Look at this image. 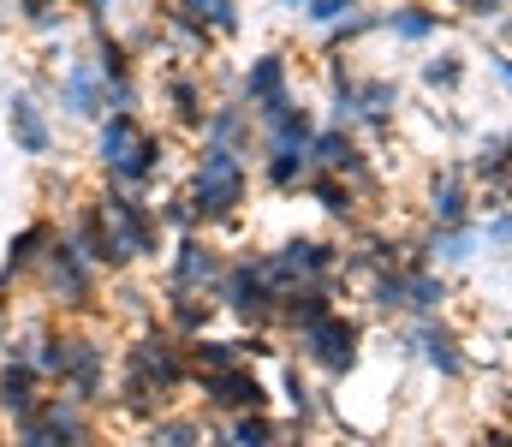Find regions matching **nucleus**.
I'll return each instance as SVG.
<instances>
[{
    "instance_id": "nucleus-1",
    "label": "nucleus",
    "mask_w": 512,
    "mask_h": 447,
    "mask_svg": "<svg viewBox=\"0 0 512 447\" xmlns=\"http://www.w3.org/2000/svg\"><path fill=\"white\" fill-rule=\"evenodd\" d=\"M102 161H108V173H114L120 185H143V179H155V167H161V144L120 108V114L102 126Z\"/></svg>"
},
{
    "instance_id": "nucleus-2",
    "label": "nucleus",
    "mask_w": 512,
    "mask_h": 447,
    "mask_svg": "<svg viewBox=\"0 0 512 447\" xmlns=\"http://www.w3.org/2000/svg\"><path fill=\"white\" fill-rule=\"evenodd\" d=\"M96 221L108 233V263H126V257H149L155 251V221H149V209L137 197H126V191H108Z\"/></svg>"
},
{
    "instance_id": "nucleus-3",
    "label": "nucleus",
    "mask_w": 512,
    "mask_h": 447,
    "mask_svg": "<svg viewBox=\"0 0 512 447\" xmlns=\"http://www.w3.org/2000/svg\"><path fill=\"white\" fill-rule=\"evenodd\" d=\"M245 203V167L227 144H209L197 161V209L203 215H233Z\"/></svg>"
},
{
    "instance_id": "nucleus-4",
    "label": "nucleus",
    "mask_w": 512,
    "mask_h": 447,
    "mask_svg": "<svg viewBox=\"0 0 512 447\" xmlns=\"http://www.w3.org/2000/svg\"><path fill=\"white\" fill-rule=\"evenodd\" d=\"M298 334H304V346H310V358H316V364H328L334 376L358 364V328H352L346 316H334V310H322V316H316V322H304Z\"/></svg>"
},
{
    "instance_id": "nucleus-5",
    "label": "nucleus",
    "mask_w": 512,
    "mask_h": 447,
    "mask_svg": "<svg viewBox=\"0 0 512 447\" xmlns=\"http://www.w3.org/2000/svg\"><path fill=\"white\" fill-rule=\"evenodd\" d=\"M179 358H173V346L167 340H143V346H131V382H126V394L143 406V394H149V382L155 388H179Z\"/></svg>"
},
{
    "instance_id": "nucleus-6",
    "label": "nucleus",
    "mask_w": 512,
    "mask_h": 447,
    "mask_svg": "<svg viewBox=\"0 0 512 447\" xmlns=\"http://www.w3.org/2000/svg\"><path fill=\"white\" fill-rule=\"evenodd\" d=\"M328 263H334V251H328V245H316V239H292L280 257H268V263H262V275H268V287H274V293H286L292 281H310V275H322Z\"/></svg>"
},
{
    "instance_id": "nucleus-7",
    "label": "nucleus",
    "mask_w": 512,
    "mask_h": 447,
    "mask_svg": "<svg viewBox=\"0 0 512 447\" xmlns=\"http://www.w3.org/2000/svg\"><path fill=\"white\" fill-rule=\"evenodd\" d=\"M60 108H72L78 120L102 114V108H108V78H102V72H96L90 60L66 66V78H60Z\"/></svg>"
},
{
    "instance_id": "nucleus-8",
    "label": "nucleus",
    "mask_w": 512,
    "mask_h": 447,
    "mask_svg": "<svg viewBox=\"0 0 512 447\" xmlns=\"http://www.w3.org/2000/svg\"><path fill=\"white\" fill-rule=\"evenodd\" d=\"M60 376L78 388V400H96V394H102V346H90V340H60Z\"/></svg>"
},
{
    "instance_id": "nucleus-9",
    "label": "nucleus",
    "mask_w": 512,
    "mask_h": 447,
    "mask_svg": "<svg viewBox=\"0 0 512 447\" xmlns=\"http://www.w3.org/2000/svg\"><path fill=\"white\" fill-rule=\"evenodd\" d=\"M245 90H251V102H256V120L268 126L286 108V60L280 54H262L251 66V78H245Z\"/></svg>"
},
{
    "instance_id": "nucleus-10",
    "label": "nucleus",
    "mask_w": 512,
    "mask_h": 447,
    "mask_svg": "<svg viewBox=\"0 0 512 447\" xmlns=\"http://www.w3.org/2000/svg\"><path fill=\"white\" fill-rule=\"evenodd\" d=\"M209 400H215V406H227V412H256V406H268L262 382H256L251 370H239V364H227V370H215V376H209Z\"/></svg>"
},
{
    "instance_id": "nucleus-11",
    "label": "nucleus",
    "mask_w": 512,
    "mask_h": 447,
    "mask_svg": "<svg viewBox=\"0 0 512 447\" xmlns=\"http://www.w3.org/2000/svg\"><path fill=\"white\" fill-rule=\"evenodd\" d=\"M24 442H84V418L72 406H36L30 418H18Z\"/></svg>"
},
{
    "instance_id": "nucleus-12",
    "label": "nucleus",
    "mask_w": 512,
    "mask_h": 447,
    "mask_svg": "<svg viewBox=\"0 0 512 447\" xmlns=\"http://www.w3.org/2000/svg\"><path fill=\"white\" fill-rule=\"evenodd\" d=\"M221 298L233 304V310H245V316H262L268 304H274V287H268V275H262V263H245V269H233L227 281H221Z\"/></svg>"
},
{
    "instance_id": "nucleus-13",
    "label": "nucleus",
    "mask_w": 512,
    "mask_h": 447,
    "mask_svg": "<svg viewBox=\"0 0 512 447\" xmlns=\"http://www.w3.org/2000/svg\"><path fill=\"white\" fill-rule=\"evenodd\" d=\"M48 269H54V287H60L66 298L90 293V257H84L78 245H66V239H60V245L48 251Z\"/></svg>"
},
{
    "instance_id": "nucleus-14",
    "label": "nucleus",
    "mask_w": 512,
    "mask_h": 447,
    "mask_svg": "<svg viewBox=\"0 0 512 447\" xmlns=\"http://www.w3.org/2000/svg\"><path fill=\"white\" fill-rule=\"evenodd\" d=\"M12 138H18V149L24 155H48V120H42V108L30 102V96H12Z\"/></svg>"
},
{
    "instance_id": "nucleus-15",
    "label": "nucleus",
    "mask_w": 512,
    "mask_h": 447,
    "mask_svg": "<svg viewBox=\"0 0 512 447\" xmlns=\"http://www.w3.org/2000/svg\"><path fill=\"white\" fill-rule=\"evenodd\" d=\"M0 406H6L12 418H30V412H36V370H30V364H6V370H0Z\"/></svg>"
},
{
    "instance_id": "nucleus-16",
    "label": "nucleus",
    "mask_w": 512,
    "mask_h": 447,
    "mask_svg": "<svg viewBox=\"0 0 512 447\" xmlns=\"http://www.w3.org/2000/svg\"><path fill=\"white\" fill-rule=\"evenodd\" d=\"M215 275H221L215 251L197 245V239H185V245H179V263H173V287H203V281H215Z\"/></svg>"
},
{
    "instance_id": "nucleus-17",
    "label": "nucleus",
    "mask_w": 512,
    "mask_h": 447,
    "mask_svg": "<svg viewBox=\"0 0 512 447\" xmlns=\"http://www.w3.org/2000/svg\"><path fill=\"white\" fill-rule=\"evenodd\" d=\"M310 161H322L328 173H346L358 167V144L346 132H310Z\"/></svg>"
},
{
    "instance_id": "nucleus-18",
    "label": "nucleus",
    "mask_w": 512,
    "mask_h": 447,
    "mask_svg": "<svg viewBox=\"0 0 512 447\" xmlns=\"http://www.w3.org/2000/svg\"><path fill=\"white\" fill-rule=\"evenodd\" d=\"M417 346H423V358H429L441 376H459V370H465V352H459V340H453L447 328H423Z\"/></svg>"
},
{
    "instance_id": "nucleus-19",
    "label": "nucleus",
    "mask_w": 512,
    "mask_h": 447,
    "mask_svg": "<svg viewBox=\"0 0 512 447\" xmlns=\"http://www.w3.org/2000/svg\"><path fill=\"white\" fill-rule=\"evenodd\" d=\"M179 6H185L179 18H197V24L221 30V36H233V30H239V6H233V0H179Z\"/></svg>"
},
{
    "instance_id": "nucleus-20",
    "label": "nucleus",
    "mask_w": 512,
    "mask_h": 447,
    "mask_svg": "<svg viewBox=\"0 0 512 447\" xmlns=\"http://www.w3.org/2000/svg\"><path fill=\"white\" fill-rule=\"evenodd\" d=\"M304 167H310V144H274V155H268V179L274 185L304 179Z\"/></svg>"
},
{
    "instance_id": "nucleus-21",
    "label": "nucleus",
    "mask_w": 512,
    "mask_h": 447,
    "mask_svg": "<svg viewBox=\"0 0 512 447\" xmlns=\"http://www.w3.org/2000/svg\"><path fill=\"white\" fill-rule=\"evenodd\" d=\"M435 221H465V179L459 173H441L435 179Z\"/></svg>"
},
{
    "instance_id": "nucleus-22",
    "label": "nucleus",
    "mask_w": 512,
    "mask_h": 447,
    "mask_svg": "<svg viewBox=\"0 0 512 447\" xmlns=\"http://www.w3.org/2000/svg\"><path fill=\"white\" fill-rule=\"evenodd\" d=\"M387 24H393V36H411V42H423V36L441 24V18H435V12H423V6H399Z\"/></svg>"
},
{
    "instance_id": "nucleus-23",
    "label": "nucleus",
    "mask_w": 512,
    "mask_h": 447,
    "mask_svg": "<svg viewBox=\"0 0 512 447\" xmlns=\"http://www.w3.org/2000/svg\"><path fill=\"white\" fill-rule=\"evenodd\" d=\"M393 102H399V90H393V84H364V90L352 84V108H364L370 120H387V108H393Z\"/></svg>"
},
{
    "instance_id": "nucleus-24",
    "label": "nucleus",
    "mask_w": 512,
    "mask_h": 447,
    "mask_svg": "<svg viewBox=\"0 0 512 447\" xmlns=\"http://www.w3.org/2000/svg\"><path fill=\"white\" fill-rule=\"evenodd\" d=\"M447 298V287L435 275H405V310H435Z\"/></svg>"
},
{
    "instance_id": "nucleus-25",
    "label": "nucleus",
    "mask_w": 512,
    "mask_h": 447,
    "mask_svg": "<svg viewBox=\"0 0 512 447\" xmlns=\"http://www.w3.org/2000/svg\"><path fill=\"white\" fill-rule=\"evenodd\" d=\"M322 310H334V304H328V293H322V287H304V293H292V304H286V316H292L298 328H304V322H316Z\"/></svg>"
},
{
    "instance_id": "nucleus-26",
    "label": "nucleus",
    "mask_w": 512,
    "mask_h": 447,
    "mask_svg": "<svg viewBox=\"0 0 512 447\" xmlns=\"http://www.w3.org/2000/svg\"><path fill=\"white\" fill-rule=\"evenodd\" d=\"M435 257H447V263L471 257V227H465V221H447V233L435 239Z\"/></svg>"
},
{
    "instance_id": "nucleus-27",
    "label": "nucleus",
    "mask_w": 512,
    "mask_h": 447,
    "mask_svg": "<svg viewBox=\"0 0 512 447\" xmlns=\"http://www.w3.org/2000/svg\"><path fill=\"white\" fill-rule=\"evenodd\" d=\"M477 173H483V179H507V138H501V132L483 144V155H477Z\"/></svg>"
},
{
    "instance_id": "nucleus-28",
    "label": "nucleus",
    "mask_w": 512,
    "mask_h": 447,
    "mask_svg": "<svg viewBox=\"0 0 512 447\" xmlns=\"http://www.w3.org/2000/svg\"><path fill=\"white\" fill-rule=\"evenodd\" d=\"M233 442H274V424L262 418V406H256V412H245V418L233 424Z\"/></svg>"
},
{
    "instance_id": "nucleus-29",
    "label": "nucleus",
    "mask_w": 512,
    "mask_h": 447,
    "mask_svg": "<svg viewBox=\"0 0 512 447\" xmlns=\"http://www.w3.org/2000/svg\"><path fill=\"white\" fill-rule=\"evenodd\" d=\"M197 358L209 370H227V364H239V340H209V346H197Z\"/></svg>"
},
{
    "instance_id": "nucleus-30",
    "label": "nucleus",
    "mask_w": 512,
    "mask_h": 447,
    "mask_svg": "<svg viewBox=\"0 0 512 447\" xmlns=\"http://www.w3.org/2000/svg\"><path fill=\"white\" fill-rule=\"evenodd\" d=\"M304 6H310V12H304L310 24H340V18H346L358 0H304Z\"/></svg>"
},
{
    "instance_id": "nucleus-31",
    "label": "nucleus",
    "mask_w": 512,
    "mask_h": 447,
    "mask_svg": "<svg viewBox=\"0 0 512 447\" xmlns=\"http://www.w3.org/2000/svg\"><path fill=\"white\" fill-rule=\"evenodd\" d=\"M423 78H429L435 90H453V84L465 78V66H459V60H429V66H423Z\"/></svg>"
},
{
    "instance_id": "nucleus-32",
    "label": "nucleus",
    "mask_w": 512,
    "mask_h": 447,
    "mask_svg": "<svg viewBox=\"0 0 512 447\" xmlns=\"http://www.w3.org/2000/svg\"><path fill=\"white\" fill-rule=\"evenodd\" d=\"M316 203H322L328 215H346V209H352V191H340L334 179H316Z\"/></svg>"
},
{
    "instance_id": "nucleus-33",
    "label": "nucleus",
    "mask_w": 512,
    "mask_h": 447,
    "mask_svg": "<svg viewBox=\"0 0 512 447\" xmlns=\"http://www.w3.org/2000/svg\"><path fill=\"white\" fill-rule=\"evenodd\" d=\"M36 245H48V227H30V233H24V239L12 245V269H24V263L36 257Z\"/></svg>"
},
{
    "instance_id": "nucleus-34",
    "label": "nucleus",
    "mask_w": 512,
    "mask_h": 447,
    "mask_svg": "<svg viewBox=\"0 0 512 447\" xmlns=\"http://www.w3.org/2000/svg\"><path fill=\"white\" fill-rule=\"evenodd\" d=\"M239 126H245V114H239V108H221V114L209 120V132H215V144H227V138H233Z\"/></svg>"
},
{
    "instance_id": "nucleus-35",
    "label": "nucleus",
    "mask_w": 512,
    "mask_h": 447,
    "mask_svg": "<svg viewBox=\"0 0 512 447\" xmlns=\"http://www.w3.org/2000/svg\"><path fill=\"white\" fill-rule=\"evenodd\" d=\"M24 18H30L36 30H54V24H60V12H54V0H24Z\"/></svg>"
},
{
    "instance_id": "nucleus-36",
    "label": "nucleus",
    "mask_w": 512,
    "mask_h": 447,
    "mask_svg": "<svg viewBox=\"0 0 512 447\" xmlns=\"http://www.w3.org/2000/svg\"><path fill=\"white\" fill-rule=\"evenodd\" d=\"M286 394H292V406H298V412H310V388H304V376H298V370H286Z\"/></svg>"
},
{
    "instance_id": "nucleus-37",
    "label": "nucleus",
    "mask_w": 512,
    "mask_h": 447,
    "mask_svg": "<svg viewBox=\"0 0 512 447\" xmlns=\"http://www.w3.org/2000/svg\"><path fill=\"white\" fill-rule=\"evenodd\" d=\"M155 442H197L191 424H155Z\"/></svg>"
},
{
    "instance_id": "nucleus-38",
    "label": "nucleus",
    "mask_w": 512,
    "mask_h": 447,
    "mask_svg": "<svg viewBox=\"0 0 512 447\" xmlns=\"http://www.w3.org/2000/svg\"><path fill=\"white\" fill-rule=\"evenodd\" d=\"M173 102H179L185 120H197V90H191V84H173Z\"/></svg>"
},
{
    "instance_id": "nucleus-39",
    "label": "nucleus",
    "mask_w": 512,
    "mask_h": 447,
    "mask_svg": "<svg viewBox=\"0 0 512 447\" xmlns=\"http://www.w3.org/2000/svg\"><path fill=\"white\" fill-rule=\"evenodd\" d=\"M84 6H90V12H102V6H108V0H84Z\"/></svg>"
},
{
    "instance_id": "nucleus-40",
    "label": "nucleus",
    "mask_w": 512,
    "mask_h": 447,
    "mask_svg": "<svg viewBox=\"0 0 512 447\" xmlns=\"http://www.w3.org/2000/svg\"><path fill=\"white\" fill-rule=\"evenodd\" d=\"M280 6H304V0H280Z\"/></svg>"
}]
</instances>
